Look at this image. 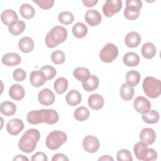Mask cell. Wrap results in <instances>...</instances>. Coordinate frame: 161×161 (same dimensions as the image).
<instances>
[{
    "instance_id": "obj_1",
    "label": "cell",
    "mask_w": 161,
    "mask_h": 161,
    "mask_svg": "<svg viewBox=\"0 0 161 161\" xmlns=\"http://www.w3.org/2000/svg\"><path fill=\"white\" fill-rule=\"evenodd\" d=\"M59 119L58 113L53 109H42L33 110L28 113L26 120L32 125L46 123L48 125L56 123Z\"/></svg>"
},
{
    "instance_id": "obj_2",
    "label": "cell",
    "mask_w": 161,
    "mask_h": 161,
    "mask_svg": "<svg viewBox=\"0 0 161 161\" xmlns=\"http://www.w3.org/2000/svg\"><path fill=\"white\" fill-rule=\"evenodd\" d=\"M40 138V133L35 128L27 130L18 142L19 149L25 153H31L36 148Z\"/></svg>"
},
{
    "instance_id": "obj_3",
    "label": "cell",
    "mask_w": 161,
    "mask_h": 161,
    "mask_svg": "<svg viewBox=\"0 0 161 161\" xmlns=\"http://www.w3.org/2000/svg\"><path fill=\"white\" fill-rule=\"evenodd\" d=\"M67 38V30L63 26H55L47 34L45 44L48 48H54L65 41Z\"/></svg>"
},
{
    "instance_id": "obj_4",
    "label": "cell",
    "mask_w": 161,
    "mask_h": 161,
    "mask_svg": "<svg viewBox=\"0 0 161 161\" xmlns=\"http://www.w3.org/2000/svg\"><path fill=\"white\" fill-rule=\"evenodd\" d=\"M133 151L136 158L139 160L153 161L157 158V153L153 149L148 148L147 145L139 142L135 144Z\"/></svg>"
},
{
    "instance_id": "obj_5",
    "label": "cell",
    "mask_w": 161,
    "mask_h": 161,
    "mask_svg": "<svg viewBox=\"0 0 161 161\" xmlns=\"http://www.w3.org/2000/svg\"><path fill=\"white\" fill-rule=\"evenodd\" d=\"M143 90L148 97H158L161 93V82L152 76L146 77L142 84Z\"/></svg>"
},
{
    "instance_id": "obj_6",
    "label": "cell",
    "mask_w": 161,
    "mask_h": 161,
    "mask_svg": "<svg viewBox=\"0 0 161 161\" xmlns=\"http://www.w3.org/2000/svg\"><path fill=\"white\" fill-rule=\"evenodd\" d=\"M67 134L60 130H55L50 132L47 136L45 143L48 148L57 150L67 142Z\"/></svg>"
},
{
    "instance_id": "obj_7",
    "label": "cell",
    "mask_w": 161,
    "mask_h": 161,
    "mask_svg": "<svg viewBox=\"0 0 161 161\" xmlns=\"http://www.w3.org/2000/svg\"><path fill=\"white\" fill-rule=\"evenodd\" d=\"M142 8V1L140 0H128L126 1V8L124 9V16L129 20L137 19Z\"/></svg>"
},
{
    "instance_id": "obj_8",
    "label": "cell",
    "mask_w": 161,
    "mask_h": 161,
    "mask_svg": "<svg viewBox=\"0 0 161 161\" xmlns=\"http://www.w3.org/2000/svg\"><path fill=\"white\" fill-rule=\"evenodd\" d=\"M118 55V47L112 43L106 44L99 52L101 60L106 63L112 62Z\"/></svg>"
},
{
    "instance_id": "obj_9",
    "label": "cell",
    "mask_w": 161,
    "mask_h": 161,
    "mask_svg": "<svg viewBox=\"0 0 161 161\" xmlns=\"http://www.w3.org/2000/svg\"><path fill=\"white\" fill-rule=\"evenodd\" d=\"M122 8V1L120 0H108L103 6V12L107 17H112Z\"/></svg>"
},
{
    "instance_id": "obj_10",
    "label": "cell",
    "mask_w": 161,
    "mask_h": 161,
    "mask_svg": "<svg viewBox=\"0 0 161 161\" xmlns=\"http://www.w3.org/2000/svg\"><path fill=\"white\" fill-rule=\"evenodd\" d=\"M82 146L86 152L91 153H94L99 148V140L95 136L87 135L82 141Z\"/></svg>"
},
{
    "instance_id": "obj_11",
    "label": "cell",
    "mask_w": 161,
    "mask_h": 161,
    "mask_svg": "<svg viewBox=\"0 0 161 161\" xmlns=\"http://www.w3.org/2000/svg\"><path fill=\"white\" fill-rule=\"evenodd\" d=\"M38 99L41 104L44 106H50L54 103L55 96L52 90L48 88H45L39 92Z\"/></svg>"
},
{
    "instance_id": "obj_12",
    "label": "cell",
    "mask_w": 161,
    "mask_h": 161,
    "mask_svg": "<svg viewBox=\"0 0 161 161\" xmlns=\"http://www.w3.org/2000/svg\"><path fill=\"white\" fill-rule=\"evenodd\" d=\"M133 107L136 111L142 114L150 109L151 103L146 97L140 96L135 99L133 101Z\"/></svg>"
},
{
    "instance_id": "obj_13",
    "label": "cell",
    "mask_w": 161,
    "mask_h": 161,
    "mask_svg": "<svg viewBox=\"0 0 161 161\" xmlns=\"http://www.w3.org/2000/svg\"><path fill=\"white\" fill-rule=\"evenodd\" d=\"M24 128V123L20 119L14 118L9 120L6 125V130L11 135H18Z\"/></svg>"
},
{
    "instance_id": "obj_14",
    "label": "cell",
    "mask_w": 161,
    "mask_h": 161,
    "mask_svg": "<svg viewBox=\"0 0 161 161\" xmlns=\"http://www.w3.org/2000/svg\"><path fill=\"white\" fill-rule=\"evenodd\" d=\"M139 138L140 142L147 145L153 144L156 139V133L151 128H144L140 132Z\"/></svg>"
},
{
    "instance_id": "obj_15",
    "label": "cell",
    "mask_w": 161,
    "mask_h": 161,
    "mask_svg": "<svg viewBox=\"0 0 161 161\" xmlns=\"http://www.w3.org/2000/svg\"><path fill=\"white\" fill-rule=\"evenodd\" d=\"M84 19L86 22L91 26L98 25L101 21V15L96 9H89L86 11Z\"/></svg>"
},
{
    "instance_id": "obj_16",
    "label": "cell",
    "mask_w": 161,
    "mask_h": 161,
    "mask_svg": "<svg viewBox=\"0 0 161 161\" xmlns=\"http://www.w3.org/2000/svg\"><path fill=\"white\" fill-rule=\"evenodd\" d=\"M46 80V76L42 70H34L30 75V82L35 87H39L43 86Z\"/></svg>"
},
{
    "instance_id": "obj_17",
    "label": "cell",
    "mask_w": 161,
    "mask_h": 161,
    "mask_svg": "<svg viewBox=\"0 0 161 161\" xmlns=\"http://www.w3.org/2000/svg\"><path fill=\"white\" fill-rule=\"evenodd\" d=\"M21 58L17 53L11 52L4 54L1 59L2 63L8 67H13L20 64Z\"/></svg>"
},
{
    "instance_id": "obj_18",
    "label": "cell",
    "mask_w": 161,
    "mask_h": 161,
    "mask_svg": "<svg viewBox=\"0 0 161 161\" xmlns=\"http://www.w3.org/2000/svg\"><path fill=\"white\" fill-rule=\"evenodd\" d=\"M89 106L94 110H99L102 108L104 104V100L102 96L99 94H92L89 96L87 100Z\"/></svg>"
},
{
    "instance_id": "obj_19",
    "label": "cell",
    "mask_w": 161,
    "mask_h": 161,
    "mask_svg": "<svg viewBox=\"0 0 161 161\" xmlns=\"http://www.w3.org/2000/svg\"><path fill=\"white\" fill-rule=\"evenodd\" d=\"M142 38L140 34L136 31L129 32L125 38V43L129 48H135L138 46Z\"/></svg>"
},
{
    "instance_id": "obj_20",
    "label": "cell",
    "mask_w": 161,
    "mask_h": 161,
    "mask_svg": "<svg viewBox=\"0 0 161 161\" xmlns=\"http://www.w3.org/2000/svg\"><path fill=\"white\" fill-rule=\"evenodd\" d=\"M9 95L14 100L20 101L25 97V91L20 84H15L12 85L9 89Z\"/></svg>"
},
{
    "instance_id": "obj_21",
    "label": "cell",
    "mask_w": 161,
    "mask_h": 161,
    "mask_svg": "<svg viewBox=\"0 0 161 161\" xmlns=\"http://www.w3.org/2000/svg\"><path fill=\"white\" fill-rule=\"evenodd\" d=\"M1 21L8 26L15 21H18V15L16 13L11 9H7L3 11L1 15Z\"/></svg>"
},
{
    "instance_id": "obj_22",
    "label": "cell",
    "mask_w": 161,
    "mask_h": 161,
    "mask_svg": "<svg viewBox=\"0 0 161 161\" xmlns=\"http://www.w3.org/2000/svg\"><path fill=\"white\" fill-rule=\"evenodd\" d=\"M123 62L126 66L136 67L140 63V57L135 52H128L124 55Z\"/></svg>"
},
{
    "instance_id": "obj_23",
    "label": "cell",
    "mask_w": 161,
    "mask_h": 161,
    "mask_svg": "<svg viewBox=\"0 0 161 161\" xmlns=\"http://www.w3.org/2000/svg\"><path fill=\"white\" fill-rule=\"evenodd\" d=\"M65 100L69 105L75 106L78 105L81 102L82 96L78 91L72 89L67 94Z\"/></svg>"
},
{
    "instance_id": "obj_24",
    "label": "cell",
    "mask_w": 161,
    "mask_h": 161,
    "mask_svg": "<svg viewBox=\"0 0 161 161\" xmlns=\"http://www.w3.org/2000/svg\"><path fill=\"white\" fill-rule=\"evenodd\" d=\"M18 48L23 53H29L34 48V42L29 36L23 37L18 42Z\"/></svg>"
},
{
    "instance_id": "obj_25",
    "label": "cell",
    "mask_w": 161,
    "mask_h": 161,
    "mask_svg": "<svg viewBox=\"0 0 161 161\" xmlns=\"http://www.w3.org/2000/svg\"><path fill=\"white\" fill-rule=\"evenodd\" d=\"M99 84L98 77L94 75H91L87 80L82 82V85L85 91L91 92L96 89L99 86Z\"/></svg>"
},
{
    "instance_id": "obj_26",
    "label": "cell",
    "mask_w": 161,
    "mask_h": 161,
    "mask_svg": "<svg viewBox=\"0 0 161 161\" xmlns=\"http://www.w3.org/2000/svg\"><path fill=\"white\" fill-rule=\"evenodd\" d=\"M135 89L127 83H123L119 89V95L125 101L131 100L134 96Z\"/></svg>"
},
{
    "instance_id": "obj_27",
    "label": "cell",
    "mask_w": 161,
    "mask_h": 161,
    "mask_svg": "<svg viewBox=\"0 0 161 161\" xmlns=\"http://www.w3.org/2000/svg\"><path fill=\"white\" fill-rule=\"evenodd\" d=\"M0 111L6 116H12L16 111V106L13 102L9 101H4L1 103Z\"/></svg>"
},
{
    "instance_id": "obj_28",
    "label": "cell",
    "mask_w": 161,
    "mask_h": 161,
    "mask_svg": "<svg viewBox=\"0 0 161 161\" xmlns=\"http://www.w3.org/2000/svg\"><path fill=\"white\" fill-rule=\"evenodd\" d=\"M142 55L147 59L152 58L156 53V47L153 43H145L142 47Z\"/></svg>"
},
{
    "instance_id": "obj_29",
    "label": "cell",
    "mask_w": 161,
    "mask_h": 161,
    "mask_svg": "<svg viewBox=\"0 0 161 161\" xmlns=\"http://www.w3.org/2000/svg\"><path fill=\"white\" fill-rule=\"evenodd\" d=\"M72 33L74 36L77 38H82L87 35L88 32V28L84 23L78 22L75 23L72 27Z\"/></svg>"
},
{
    "instance_id": "obj_30",
    "label": "cell",
    "mask_w": 161,
    "mask_h": 161,
    "mask_svg": "<svg viewBox=\"0 0 161 161\" xmlns=\"http://www.w3.org/2000/svg\"><path fill=\"white\" fill-rule=\"evenodd\" d=\"M25 28V23L23 21L18 20L8 26V30L11 35L14 36H18L24 31Z\"/></svg>"
},
{
    "instance_id": "obj_31",
    "label": "cell",
    "mask_w": 161,
    "mask_h": 161,
    "mask_svg": "<svg viewBox=\"0 0 161 161\" xmlns=\"http://www.w3.org/2000/svg\"><path fill=\"white\" fill-rule=\"evenodd\" d=\"M143 121L147 124H155L159 120V114L154 109H150L146 113H142Z\"/></svg>"
},
{
    "instance_id": "obj_32",
    "label": "cell",
    "mask_w": 161,
    "mask_h": 161,
    "mask_svg": "<svg viewBox=\"0 0 161 161\" xmlns=\"http://www.w3.org/2000/svg\"><path fill=\"white\" fill-rule=\"evenodd\" d=\"M73 75L77 80L83 82L89 77L91 74L88 69L86 67H79L74 70Z\"/></svg>"
},
{
    "instance_id": "obj_33",
    "label": "cell",
    "mask_w": 161,
    "mask_h": 161,
    "mask_svg": "<svg viewBox=\"0 0 161 161\" xmlns=\"http://www.w3.org/2000/svg\"><path fill=\"white\" fill-rule=\"evenodd\" d=\"M19 13L22 17L25 19H31L35 14L34 8L28 3H24L19 8Z\"/></svg>"
},
{
    "instance_id": "obj_34",
    "label": "cell",
    "mask_w": 161,
    "mask_h": 161,
    "mask_svg": "<svg viewBox=\"0 0 161 161\" xmlns=\"http://www.w3.org/2000/svg\"><path fill=\"white\" fill-rule=\"evenodd\" d=\"M126 83L131 87L136 86L140 80V74L136 70H130L126 74Z\"/></svg>"
},
{
    "instance_id": "obj_35",
    "label": "cell",
    "mask_w": 161,
    "mask_h": 161,
    "mask_svg": "<svg viewBox=\"0 0 161 161\" xmlns=\"http://www.w3.org/2000/svg\"><path fill=\"white\" fill-rule=\"evenodd\" d=\"M68 80L64 77L58 78L54 82V89L58 94L64 93L68 88Z\"/></svg>"
},
{
    "instance_id": "obj_36",
    "label": "cell",
    "mask_w": 161,
    "mask_h": 161,
    "mask_svg": "<svg viewBox=\"0 0 161 161\" xmlns=\"http://www.w3.org/2000/svg\"><path fill=\"white\" fill-rule=\"evenodd\" d=\"M89 114V111L86 107L80 106L75 110L74 113V117L77 121H83L88 119Z\"/></svg>"
},
{
    "instance_id": "obj_37",
    "label": "cell",
    "mask_w": 161,
    "mask_h": 161,
    "mask_svg": "<svg viewBox=\"0 0 161 161\" xmlns=\"http://www.w3.org/2000/svg\"><path fill=\"white\" fill-rule=\"evenodd\" d=\"M58 21L64 25H70L73 23L74 16L73 14L69 11H62L58 14Z\"/></svg>"
},
{
    "instance_id": "obj_38",
    "label": "cell",
    "mask_w": 161,
    "mask_h": 161,
    "mask_svg": "<svg viewBox=\"0 0 161 161\" xmlns=\"http://www.w3.org/2000/svg\"><path fill=\"white\" fill-rule=\"evenodd\" d=\"M51 60L52 62L56 65L62 64L65 60V53L60 50H55L51 54Z\"/></svg>"
},
{
    "instance_id": "obj_39",
    "label": "cell",
    "mask_w": 161,
    "mask_h": 161,
    "mask_svg": "<svg viewBox=\"0 0 161 161\" xmlns=\"http://www.w3.org/2000/svg\"><path fill=\"white\" fill-rule=\"evenodd\" d=\"M116 158L118 161H132L133 157L131 152L126 149L119 150L116 154Z\"/></svg>"
},
{
    "instance_id": "obj_40",
    "label": "cell",
    "mask_w": 161,
    "mask_h": 161,
    "mask_svg": "<svg viewBox=\"0 0 161 161\" xmlns=\"http://www.w3.org/2000/svg\"><path fill=\"white\" fill-rule=\"evenodd\" d=\"M40 70H42L44 73L45 75L46 76L47 80L52 79L57 74L56 69L53 67L49 65H44L41 68Z\"/></svg>"
},
{
    "instance_id": "obj_41",
    "label": "cell",
    "mask_w": 161,
    "mask_h": 161,
    "mask_svg": "<svg viewBox=\"0 0 161 161\" xmlns=\"http://www.w3.org/2000/svg\"><path fill=\"white\" fill-rule=\"evenodd\" d=\"M26 73L23 69L18 68L13 72V77L16 81L22 82L26 79Z\"/></svg>"
},
{
    "instance_id": "obj_42",
    "label": "cell",
    "mask_w": 161,
    "mask_h": 161,
    "mask_svg": "<svg viewBox=\"0 0 161 161\" xmlns=\"http://www.w3.org/2000/svg\"><path fill=\"white\" fill-rule=\"evenodd\" d=\"M33 1L43 9H48L51 8L54 4L53 0H33Z\"/></svg>"
},
{
    "instance_id": "obj_43",
    "label": "cell",
    "mask_w": 161,
    "mask_h": 161,
    "mask_svg": "<svg viewBox=\"0 0 161 161\" xmlns=\"http://www.w3.org/2000/svg\"><path fill=\"white\" fill-rule=\"evenodd\" d=\"M31 160L32 161H47L48 158L45 153L42 152H38L31 157Z\"/></svg>"
},
{
    "instance_id": "obj_44",
    "label": "cell",
    "mask_w": 161,
    "mask_h": 161,
    "mask_svg": "<svg viewBox=\"0 0 161 161\" xmlns=\"http://www.w3.org/2000/svg\"><path fill=\"white\" fill-rule=\"evenodd\" d=\"M69 160V158L63 153H57L54 155L52 158V161H64V160L68 161Z\"/></svg>"
},
{
    "instance_id": "obj_45",
    "label": "cell",
    "mask_w": 161,
    "mask_h": 161,
    "mask_svg": "<svg viewBox=\"0 0 161 161\" xmlns=\"http://www.w3.org/2000/svg\"><path fill=\"white\" fill-rule=\"evenodd\" d=\"M97 0H83L82 3L87 8H91L94 6L97 3Z\"/></svg>"
},
{
    "instance_id": "obj_46",
    "label": "cell",
    "mask_w": 161,
    "mask_h": 161,
    "mask_svg": "<svg viewBox=\"0 0 161 161\" xmlns=\"http://www.w3.org/2000/svg\"><path fill=\"white\" fill-rule=\"evenodd\" d=\"M13 161H14V160H18V161H19V160L20 161H25L26 160V161H28L29 159L26 157H25L23 155H18L15 156L13 158Z\"/></svg>"
},
{
    "instance_id": "obj_47",
    "label": "cell",
    "mask_w": 161,
    "mask_h": 161,
    "mask_svg": "<svg viewBox=\"0 0 161 161\" xmlns=\"http://www.w3.org/2000/svg\"><path fill=\"white\" fill-rule=\"evenodd\" d=\"M98 160L99 161H101V160H103V161H113L114 159L111 156H109L108 155H103L101 157H100L98 159Z\"/></svg>"
}]
</instances>
